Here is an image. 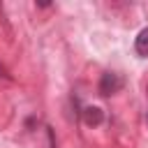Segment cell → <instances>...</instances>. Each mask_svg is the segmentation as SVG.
<instances>
[{
  "mask_svg": "<svg viewBox=\"0 0 148 148\" xmlns=\"http://www.w3.org/2000/svg\"><path fill=\"white\" fill-rule=\"evenodd\" d=\"M120 88H123V79H120L118 74H113V72L102 74V81H99V92H102V95H113V92H118Z\"/></svg>",
  "mask_w": 148,
  "mask_h": 148,
  "instance_id": "1",
  "label": "cell"
},
{
  "mask_svg": "<svg viewBox=\"0 0 148 148\" xmlns=\"http://www.w3.org/2000/svg\"><path fill=\"white\" fill-rule=\"evenodd\" d=\"M83 120H86V125L97 127V125L104 120V113H102V109H97V106H88V109L83 111Z\"/></svg>",
  "mask_w": 148,
  "mask_h": 148,
  "instance_id": "2",
  "label": "cell"
},
{
  "mask_svg": "<svg viewBox=\"0 0 148 148\" xmlns=\"http://www.w3.org/2000/svg\"><path fill=\"white\" fill-rule=\"evenodd\" d=\"M134 49H136V53H139L141 58H143V56H148V28H143V30L136 35Z\"/></svg>",
  "mask_w": 148,
  "mask_h": 148,
  "instance_id": "3",
  "label": "cell"
},
{
  "mask_svg": "<svg viewBox=\"0 0 148 148\" xmlns=\"http://www.w3.org/2000/svg\"><path fill=\"white\" fill-rule=\"evenodd\" d=\"M49 148H56V141H53V134L49 132Z\"/></svg>",
  "mask_w": 148,
  "mask_h": 148,
  "instance_id": "4",
  "label": "cell"
},
{
  "mask_svg": "<svg viewBox=\"0 0 148 148\" xmlns=\"http://www.w3.org/2000/svg\"><path fill=\"white\" fill-rule=\"evenodd\" d=\"M146 123H148V116H146Z\"/></svg>",
  "mask_w": 148,
  "mask_h": 148,
  "instance_id": "5",
  "label": "cell"
}]
</instances>
